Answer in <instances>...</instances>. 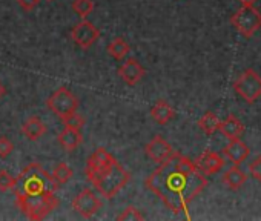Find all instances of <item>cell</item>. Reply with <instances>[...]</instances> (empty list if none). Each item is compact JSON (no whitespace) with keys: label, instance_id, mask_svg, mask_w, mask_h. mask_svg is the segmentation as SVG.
I'll return each mask as SVG.
<instances>
[{"label":"cell","instance_id":"cell-1","mask_svg":"<svg viewBox=\"0 0 261 221\" xmlns=\"http://www.w3.org/2000/svg\"><path fill=\"white\" fill-rule=\"evenodd\" d=\"M207 186V178L201 174L189 157L174 152L168 160L149 174L146 187L154 192L174 212L188 213L189 203Z\"/></svg>","mask_w":261,"mask_h":221},{"label":"cell","instance_id":"cell-2","mask_svg":"<svg viewBox=\"0 0 261 221\" xmlns=\"http://www.w3.org/2000/svg\"><path fill=\"white\" fill-rule=\"evenodd\" d=\"M57 189L53 175L39 163H30L16 178L13 190L19 207L30 219H43L59 206Z\"/></svg>","mask_w":261,"mask_h":221},{"label":"cell","instance_id":"cell-3","mask_svg":"<svg viewBox=\"0 0 261 221\" xmlns=\"http://www.w3.org/2000/svg\"><path fill=\"white\" fill-rule=\"evenodd\" d=\"M130 174L115 160L111 166L95 175L91 183L105 198H114L129 181Z\"/></svg>","mask_w":261,"mask_h":221},{"label":"cell","instance_id":"cell-4","mask_svg":"<svg viewBox=\"0 0 261 221\" xmlns=\"http://www.w3.org/2000/svg\"><path fill=\"white\" fill-rule=\"evenodd\" d=\"M230 23L246 39H250L261 28V13L253 7H241L232 17Z\"/></svg>","mask_w":261,"mask_h":221},{"label":"cell","instance_id":"cell-5","mask_svg":"<svg viewBox=\"0 0 261 221\" xmlns=\"http://www.w3.org/2000/svg\"><path fill=\"white\" fill-rule=\"evenodd\" d=\"M235 92L249 104L261 97V77L253 69L243 71L233 83Z\"/></svg>","mask_w":261,"mask_h":221},{"label":"cell","instance_id":"cell-6","mask_svg":"<svg viewBox=\"0 0 261 221\" xmlns=\"http://www.w3.org/2000/svg\"><path fill=\"white\" fill-rule=\"evenodd\" d=\"M46 106L53 110L57 117L65 120L71 114L77 113L79 100L68 88L62 86L46 100Z\"/></svg>","mask_w":261,"mask_h":221},{"label":"cell","instance_id":"cell-7","mask_svg":"<svg viewBox=\"0 0 261 221\" xmlns=\"http://www.w3.org/2000/svg\"><path fill=\"white\" fill-rule=\"evenodd\" d=\"M103 203L101 200L88 187H85L83 190H80L75 198L72 200V207L77 213H80L83 218H91L94 216L100 209H101Z\"/></svg>","mask_w":261,"mask_h":221},{"label":"cell","instance_id":"cell-8","mask_svg":"<svg viewBox=\"0 0 261 221\" xmlns=\"http://www.w3.org/2000/svg\"><path fill=\"white\" fill-rule=\"evenodd\" d=\"M100 37V31L94 26V23L88 20L79 22L72 30H71V39L75 45H79L82 49L91 48L97 39Z\"/></svg>","mask_w":261,"mask_h":221},{"label":"cell","instance_id":"cell-9","mask_svg":"<svg viewBox=\"0 0 261 221\" xmlns=\"http://www.w3.org/2000/svg\"><path fill=\"white\" fill-rule=\"evenodd\" d=\"M115 161V158L105 149V148H97L89 158L86 160V168H85V174L86 178L91 181L95 175H98L101 171H105L108 166H111Z\"/></svg>","mask_w":261,"mask_h":221},{"label":"cell","instance_id":"cell-10","mask_svg":"<svg viewBox=\"0 0 261 221\" xmlns=\"http://www.w3.org/2000/svg\"><path fill=\"white\" fill-rule=\"evenodd\" d=\"M145 74H146V71L137 59L124 60V63L118 69L120 78L129 86H136L137 83H140L142 78L145 77Z\"/></svg>","mask_w":261,"mask_h":221},{"label":"cell","instance_id":"cell-11","mask_svg":"<svg viewBox=\"0 0 261 221\" xmlns=\"http://www.w3.org/2000/svg\"><path fill=\"white\" fill-rule=\"evenodd\" d=\"M146 154L148 157L155 161V163H163L165 160H168L172 154H174V149L172 146L162 137V135H155L148 145H146Z\"/></svg>","mask_w":261,"mask_h":221},{"label":"cell","instance_id":"cell-12","mask_svg":"<svg viewBox=\"0 0 261 221\" xmlns=\"http://www.w3.org/2000/svg\"><path fill=\"white\" fill-rule=\"evenodd\" d=\"M195 164L198 168V171L204 175H214L217 172H220L224 166V158L212 151H204L197 160Z\"/></svg>","mask_w":261,"mask_h":221},{"label":"cell","instance_id":"cell-13","mask_svg":"<svg viewBox=\"0 0 261 221\" xmlns=\"http://www.w3.org/2000/svg\"><path fill=\"white\" fill-rule=\"evenodd\" d=\"M223 154L235 166H240L243 161L247 160V157L250 154V149H249V146L241 139H233V140H229V145L224 146Z\"/></svg>","mask_w":261,"mask_h":221},{"label":"cell","instance_id":"cell-14","mask_svg":"<svg viewBox=\"0 0 261 221\" xmlns=\"http://www.w3.org/2000/svg\"><path fill=\"white\" fill-rule=\"evenodd\" d=\"M22 134L28 140L36 142V140L42 139L46 134V125L40 117H30L22 125Z\"/></svg>","mask_w":261,"mask_h":221},{"label":"cell","instance_id":"cell-15","mask_svg":"<svg viewBox=\"0 0 261 221\" xmlns=\"http://www.w3.org/2000/svg\"><path fill=\"white\" fill-rule=\"evenodd\" d=\"M57 140H59L60 146H62L65 151L72 152V151H75V149L82 145L83 137H82L80 129H74V128L65 126V129L59 134Z\"/></svg>","mask_w":261,"mask_h":221},{"label":"cell","instance_id":"cell-16","mask_svg":"<svg viewBox=\"0 0 261 221\" xmlns=\"http://www.w3.org/2000/svg\"><path fill=\"white\" fill-rule=\"evenodd\" d=\"M151 117L159 125H168L175 117V110L166 100H157L151 107Z\"/></svg>","mask_w":261,"mask_h":221},{"label":"cell","instance_id":"cell-17","mask_svg":"<svg viewBox=\"0 0 261 221\" xmlns=\"http://www.w3.org/2000/svg\"><path fill=\"white\" fill-rule=\"evenodd\" d=\"M218 131L227 139V140H233V139H240L244 132V125L235 117V116H229L226 117L223 122H220L218 125Z\"/></svg>","mask_w":261,"mask_h":221},{"label":"cell","instance_id":"cell-18","mask_svg":"<svg viewBox=\"0 0 261 221\" xmlns=\"http://www.w3.org/2000/svg\"><path fill=\"white\" fill-rule=\"evenodd\" d=\"M246 181H247V174L243 169H240L238 166H233V168L227 169L223 174V184L229 190H238V189H241Z\"/></svg>","mask_w":261,"mask_h":221},{"label":"cell","instance_id":"cell-19","mask_svg":"<svg viewBox=\"0 0 261 221\" xmlns=\"http://www.w3.org/2000/svg\"><path fill=\"white\" fill-rule=\"evenodd\" d=\"M129 51H130L129 43H127L124 39H121V37L114 39V40L108 45V54H109L111 57H114L115 60L124 59V56H126Z\"/></svg>","mask_w":261,"mask_h":221},{"label":"cell","instance_id":"cell-20","mask_svg":"<svg viewBox=\"0 0 261 221\" xmlns=\"http://www.w3.org/2000/svg\"><path fill=\"white\" fill-rule=\"evenodd\" d=\"M72 175H74V171L65 161L57 163L56 168H54V171H53V178H54V181H56V184L59 187L63 186V184H66L72 178Z\"/></svg>","mask_w":261,"mask_h":221},{"label":"cell","instance_id":"cell-21","mask_svg":"<svg viewBox=\"0 0 261 221\" xmlns=\"http://www.w3.org/2000/svg\"><path fill=\"white\" fill-rule=\"evenodd\" d=\"M218 125H220V119L214 114V113H206L200 120H198V126H200V129L204 132V134H207V135H212L214 132H217L218 131Z\"/></svg>","mask_w":261,"mask_h":221},{"label":"cell","instance_id":"cell-22","mask_svg":"<svg viewBox=\"0 0 261 221\" xmlns=\"http://www.w3.org/2000/svg\"><path fill=\"white\" fill-rule=\"evenodd\" d=\"M72 11L82 19H86L94 11V2L92 0H74Z\"/></svg>","mask_w":261,"mask_h":221},{"label":"cell","instance_id":"cell-23","mask_svg":"<svg viewBox=\"0 0 261 221\" xmlns=\"http://www.w3.org/2000/svg\"><path fill=\"white\" fill-rule=\"evenodd\" d=\"M118 221H137V219H145V215L134 206H127L121 210V213L117 215Z\"/></svg>","mask_w":261,"mask_h":221},{"label":"cell","instance_id":"cell-24","mask_svg":"<svg viewBox=\"0 0 261 221\" xmlns=\"http://www.w3.org/2000/svg\"><path fill=\"white\" fill-rule=\"evenodd\" d=\"M14 186H16V178L5 169L0 171V192L13 190Z\"/></svg>","mask_w":261,"mask_h":221},{"label":"cell","instance_id":"cell-25","mask_svg":"<svg viewBox=\"0 0 261 221\" xmlns=\"http://www.w3.org/2000/svg\"><path fill=\"white\" fill-rule=\"evenodd\" d=\"M249 175L261 183V155L255 157L250 163H249Z\"/></svg>","mask_w":261,"mask_h":221},{"label":"cell","instance_id":"cell-26","mask_svg":"<svg viewBox=\"0 0 261 221\" xmlns=\"http://www.w3.org/2000/svg\"><path fill=\"white\" fill-rule=\"evenodd\" d=\"M63 122H65V126H68V128H74V129H82V128H83V125H85V119H83L80 114H77V113L71 114V116H69V117H66Z\"/></svg>","mask_w":261,"mask_h":221},{"label":"cell","instance_id":"cell-27","mask_svg":"<svg viewBox=\"0 0 261 221\" xmlns=\"http://www.w3.org/2000/svg\"><path fill=\"white\" fill-rule=\"evenodd\" d=\"M13 151H14L13 142L5 135L0 137V158H7Z\"/></svg>","mask_w":261,"mask_h":221},{"label":"cell","instance_id":"cell-28","mask_svg":"<svg viewBox=\"0 0 261 221\" xmlns=\"http://www.w3.org/2000/svg\"><path fill=\"white\" fill-rule=\"evenodd\" d=\"M17 4L23 11H33L40 4V0H17Z\"/></svg>","mask_w":261,"mask_h":221},{"label":"cell","instance_id":"cell-29","mask_svg":"<svg viewBox=\"0 0 261 221\" xmlns=\"http://www.w3.org/2000/svg\"><path fill=\"white\" fill-rule=\"evenodd\" d=\"M238 2L241 4V7H253L258 0H238Z\"/></svg>","mask_w":261,"mask_h":221},{"label":"cell","instance_id":"cell-30","mask_svg":"<svg viewBox=\"0 0 261 221\" xmlns=\"http://www.w3.org/2000/svg\"><path fill=\"white\" fill-rule=\"evenodd\" d=\"M5 95V86L2 85V81H0V98H2Z\"/></svg>","mask_w":261,"mask_h":221},{"label":"cell","instance_id":"cell-31","mask_svg":"<svg viewBox=\"0 0 261 221\" xmlns=\"http://www.w3.org/2000/svg\"><path fill=\"white\" fill-rule=\"evenodd\" d=\"M49 2H51V0H49Z\"/></svg>","mask_w":261,"mask_h":221}]
</instances>
